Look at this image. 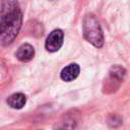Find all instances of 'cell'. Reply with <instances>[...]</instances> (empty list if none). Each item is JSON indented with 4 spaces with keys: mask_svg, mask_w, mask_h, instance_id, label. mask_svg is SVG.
I'll return each mask as SVG.
<instances>
[{
    "mask_svg": "<svg viewBox=\"0 0 130 130\" xmlns=\"http://www.w3.org/2000/svg\"><path fill=\"white\" fill-rule=\"evenodd\" d=\"M79 71H80L79 66L76 63H72V64H69L68 66H66L62 69L60 76H61L62 80L69 82V81L74 80L78 76Z\"/></svg>",
    "mask_w": 130,
    "mask_h": 130,
    "instance_id": "5",
    "label": "cell"
},
{
    "mask_svg": "<svg viewBox=\"0 0 130 130\" xmlns=\"http://www.w3.org/2000/svg\"><path fill=\"white\" fill-rule=\"evenodd\" d=\"M1 7L0 41L2 46H6L11 44L18 35L22 16L16 0H2Z\"/></svg>",
    "mask_w": 130,
    "mask_h": 130,
    "instance_id": "1",
    "label": "cell"
},
{
    "mask_svg": "<svg viewBox=\"0 0 130 130\" xmlns=\"http://www.w3.org/2000/svg\"><path fill=\"white\" fill-rule=\"evenodd\" d=\"M15 56H16V58L19 61L27 62V61H29V60H31L34 58V56H35V49L29 44H23V45H21L17 49V51L15 53Z\"/></svg>",
    "mask_w": 130,
    "mask_h": 130,
    "instance_id": "4",
    "label": "cell"
},
{
    "mask_svg": "<svg viewBox=\"0 0 130 130\" xmlns=\"http://www.w3.org/2000/svg\"><path fill=\"white\" fill-rule=\"evenodd\" d=\"M83 36L87 42L96 48L104 45V35L101 25L93 14H86L83 18Z\"/></svg>",
    "mask_w": 130,
    "mask_h": 130,
    "instance_id": "2",
    "label": "cell"
},
{
    "mask_svg": "<svg viewBox=\"0 0 130 130\" xmlns=\"http://www.w3.org/2000/svg\"><path fill=\"white\" fill-rule=\"evenodd\" d=\"M75 121L72 119H64L60 122H57L54 126L55 130H73L75 128Z\"/></svg>",
    "mask_w": 130,
    "mask_h": 130,
    "instance_id": "7",
    "label": "cell"
},
{
    "mask_svg": "<svg viewBox=\"0 0 130 130\" xmlns=\"http://www.w3.org/2000/svg\"><path fill=\"white\" fill-rule=\"evenodd\" d=\"M110 75L113 79H117V80H122L124 75H125V69L119 65H115L111 68L110 70Z\"/></svg>",
    "mask_w": 130,
    "mask_h": 130,
    "instance_id": "8",
    "label": "cell"
},
{
    "mask_svg": "<svg viewBox=\"0 0 130 130\" xmlns=\"http://www.w3.org/2000/svg\"><path fill=\"white\" fill-rule=\"evenodd\" d=\"M63 38H64V34L61 29H54L53 31H51L45 44L47 51L49 52L58 51L63 45Z\"/></svg>",
    "mask_w": 130,
    "mask_h": 130,
    "instance_id": "3",
    "label": "cell"
},
{
    "mask_svg": "<svg viewBox=\"0 0 130 130\" xmlns=\"http://www.w3.org/2000/svg\"><path fill=\"white\" fill-rule=\"evenodd\" d=\"M25 103H26V98L21 92L13 93V94L9 95L7 99L8 106H10L13 109H21L25 105Z\"/></svg>",
    "mask_w": 130,
    "mask_h": 130,
    "instance_id": "6",
    "label": "cell"
}]
</instances>
